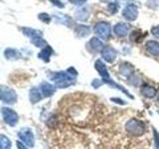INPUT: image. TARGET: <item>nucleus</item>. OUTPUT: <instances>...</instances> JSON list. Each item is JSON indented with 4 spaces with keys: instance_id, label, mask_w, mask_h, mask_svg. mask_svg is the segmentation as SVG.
<instances>
[{
    "instance_id": "nucleus-10",
    "label": "nucleus",
    "mask_w": 159,
    "mask_h": 149,
    "mask_svg": "<svg viewBox=\"0 0 159 149\" xmlns=\"http://www.w3.org/2000/svg\"><path fill=\"white\" fill-rule=\"evenodd\" d=\"M102 56L104 61H107V63H112L116 58V52L111 47H106L102 50Z\"/></svg>"
},
{
    "instance_id": "nucleus-14",
    "label": "nucleus",
    "mask_w": 159,
    "mask_h": 149,
    "mask_svg": "<svg viewBox=\"0 0 159 149\" xmlns=\"http://www.w3.org/2000/svg\"><path fill=\"white\" fill-rule=\"evenodd\" d=\"M43 94L41 93V89L37 88H32L29 93V99L32 103H37L43 98Z\"/></svg>"
},
{
    "instance_id": "nucleus-21",
    "label": "nucleus",
    "mask_w": 159,
    "mask_h": 149,
    "mask_svg": "<svg viewBox=\"0 0 159 149\" xmlns=\"http://www.w3.org/2000/svg\"><path fill=\"white\" fill-rule=\"evenodd\" d=\"M11 140L4 134H1V136H0V149H11Z\"/></svg>"
},
{
    "instance_id": "nucleus-16",
    "label": "nucleus",
    "mask_w": 159,
    "mask_h": 149,
    "mask_svg": "<svg viewBox=\"0 0 159 149\" xmlns=\"http://www.w3.org/2000/svg\"><path fill=\"white\" fill-rule=\"evenodd\" d=\"M147 51L154 55V56H159V43L155 41H149L146 43Z\"/></svg>"
},
{
    "instance_id": "nucleus-30",
    "label": "nucleus",
    "mask_w": 159,
    "mask_h": 149,
    "mask_svg": "<svg viewBox=\"0 0 159 149\" xmlns=\"http://www.w3.org/2000/svg\"><path fill=\"white\" fill-rule=\"evenodd\" d=\"M86 1L87 0H70V2L76 5H83L84 3H86Z\"/></svg>"
},
{
    "instance_id": "nucleus-24",
    "label": "nucleus",
    "mask_w": 159,
    "mask_h": 149,
    "mask_svg": "<svg viewBox=\"0 0 159 149\" xmlns=\"http://www.w3.org/2000/svg\"><path fill=\"white\" fill-rule=\"evenodd\" d=\"M153 130V136H154V142H155V149H159V132L155 128H152Z\"/></svg>"
},
{
    "instance_id": "nucleus-5",
    "label": "nucleus",
    "mask_w": 159,
    "mask_h": 149,
    "mask_svg": "<svg viewBox=\"0 0 159 149\" xmlns=\"http://www.w3.org/2000/svg\"><path fill=\"white\" fill-rule=\"evenodd\" d=\"M1 111H2L1 113H2L4 121L6 122L8 125L12 126V127L16 125L19 120V116H18L17 112L13 111L12 108H9V107H2Z\"/></svg>"
},
{
    "instance_id": "nucleus-12",
    "label": "nucleus",
    "mask_w": 159,
    "mask_h": 149,
    "mask_svg": "<svg viewBox=\"0 0 159 149\" xmlns=\"http://www.w3.org/2000/svg\"><path fill=\"white\" fill-rule=\"evenodd\" d=\"M129 29H130V26L128 24L125 23H118L116 24L113 28V31L116 33V36L118 37H124L126 36L127 33L129 32Z\"/></svg>"
},
{
    "instance_id": "nucleus-20",
    "label": "nucleus",
    "mask_w": 159,
    "mask_h": 149,
    "mask_svg": "<svg viewBox=\"0 0 159 149\" xmlns=\"http://www.w3.org/2000/svg\"><path fill=\"white\" fill-rule=\"evenodd\" d=\"M89 46L91 48H93V51L98 52V51H102L103 49V44L101 40H98V38H93L91 41H89Z\"/></svg>"
},
{
    "instance_id": "nucleus-4",
    "label": "nucleus",
    "mask_w": 159,
    "mask_h": 149,
    "mask_svg": "<svg viewBox=\"0 0 159 149\" xmlns=\"http://www.w3.org/2000/svg\"><path fill=\"white\" fill-rule=\"evenodd\" d=\"M18 137L20 141H22L28 147H34L35 137L33 131L29 127H23L18 131Z\"/></svg>"
},
{
    "instance_id": "nucleus-22",
    "label": "nucleus",
    "mask_w": 159,
    "mask_h": 149,
    "mask_svg": "<svg viewBox=\"0 0 159 149\" xmlns=\"http://www.w3.org/2000/svg\"><path fill=\"white\" fill-rule=\"evenodd\" d=\"M5 57H6L7 59L9 60H14V59H18L19 56H20V54L19 52L17 51L16 49H13V48H8L5 50Z\"/></svg>"
},
{
    "instance_id": "nucleus-6",
    "label": "nucleus",
    "mask_w": 159,
    "mask_h": 149,
    "mask_svg": "<svg viewBox=\"0 0 159 149\" xmlns=\"http://www.w3.org/2000/svg\"><path fill=\"white\" fill-rule=\"evenodd\" d=\"M94 32L102 40H108L111 34V25L107 22H98L94 26Z\"/></svg>"
},
{
    "instance_id": "nucleus-27",
    "label": "nucleus",
    "mask_w": 159,
    "mask_h": 149,
    "mask_svg": "<svg viewBox=\"0 0 159 149\" xmlns=\"http://www.w3.org/2000/svg\"><path fill=\"white\" fill-rule=\"evenodd\" d=\"M151 33L155 38L159 39V26H155L151 29Z\"/></svg>"
},
{
    "instance_id": "nucleus-32",
    "label": "nucleus",
    "mask_w": 159,
    "mask_h": 149,
    "mask_svg": "<svg viewBox=\"0 0 159 149\" xmlns=\"http://www.w3.org/2000/svg\"><path fill=\"white\" fill-rule=\"evenodd\" d=\"M50 1H51V2H53L54 4H56L57 6H59V7H63V6H64V5H63V4H62L61 2H60L59 0H50Z\"/></svg>"
},
{
    "instance_id": "nucleus-7",
    "label": "nucleus",
    "mask_w": 159,
    "mask_h": 149,
    "mask_svg": "<svg viewBox=\"0 0 159 149\" xmlns=\"http://www.w3.org/2000/svg\"><path fill=\"white\" fill-rule=\"evenodd\" d=\"M1 101L4 103H14L17 101V93L12 88L2 87L1 88Z\"/></svg>"
},
{
    "instance_id": "nucleus-19",
    "label": "nucleus",
    "mask_w": 159,
    "mask_h": 149,
    "mask_svg": "<svg viewBox=\"0 0 159 149\" xmlns=\"http://www.w3.org/2000/svg\"><path fill=\"white\" fill-rule=\"evenodd\" d=\"M91 33V29H89L86 25H79L76 27V34L79 37H86Z\"/></svg>"
},
{
    "instance_id": "nucleus-18",
    "label": "nucleus",
    "mask_w": 159,
    "mask_h": 149,
    "mask_svg": "<svg viewBox=\"0 0 159 149\" xmlns=\"http://www.w3.org/2000/svg\"><path fill=\"white\" fill-rule=\"evenodd\" d=\"M133 67L129 63H123L120 66V73L126 78H130V76L133 74Z\"/></svg>"
},
{
    "instance_id": "nucleus-9",
    "label": "nucleus",
    "mask_w": 159,
    "mask_h": 149,
    "mask_svg": "<svg viewBox=\"0 0 159 149\" xmlns=\"http://www.w3.org/2000/svg\"><path fill=\"white\" fill-rule=\"evenodd\" d=\"M94 68L98 72V74H101V77L102 78V82L106 83L108 79H111V77H109V74L107 71V68L106 65L103 64L102 61L101 60H97L96 63H94Z\"/></svg>"
},
{
    "instance_id": "nucleus-29",
    "label": "nucleus",
    "mask_w": 159,
    "mask_h": 149,
    "mask_svg": "<svg viewBox=\"0 0 159 149\" xmlns=\"http://www.w3.org/2000/svg\"><path fill=\"white\" fill-rule=\"evenodd\" d=\"M16 144H17V148H18V149H29L28 146H27V145H25V144H24L22 141H17Z\"/></svg>"
},
{
    "instance_id": "nucleus-15",
    "label": "nucleus",
    "mask_w": 159,
    "mask_h": 149,
    "mask_svg": "<svg viewBox=\"0 0 159 149\" xmlns=\"http://www.w3.org/2000/svg\"><path fill=\"white\" fill-rule=\"evenodd\" d=\"M141 93L147 98H152L156 96L157 91H156L155 88H153L151 86H148V84H144L141 88Z\"/></svg>"
},
{
    "instance_id": "nucleus-1",
    "label": "nucleus",
    "mask_w": 159,
    "mask_h": 149,
    "mask_svg": "<svg viewBox=\"0 0 159 149\" xmlns=\"http://www.w3.org/2000/svg\"><path fill=\"white\" fill-rule=\"evenodd\" d=\"M52 81L54 82L56 88H66L76 83V76L71 74L69 71L58 72L55 73L52 76Z\"/></svg>"
},
{
    "instance_id": "nucleus-17",
    "label": "nucleus",
    "mask_w": 159,
    "mask_h": 149,
    "mask_svg": "<svg viewBox=\"0 0 159 149\" xmlns=\"http://www.w3.org/2000/svg\"><path fill=\"white\" fill-rule=\"evenodd\" d=\"M52 54H53L52 48L50 46H46V47H44L41 50V52L39 53V58L42 59L43 61H45V62H49L50 57L52 56Z\"/></svg>"
},
{
    "instance_id": "nucleus-25",
    "label": "nucleus",
    "mask_w": 159,
    "mask_h": 149,
    "mask_svg": "<svg viewBox=\"0 0 159 149\" xmlns=\"http://www.w3.org/2000/svg\"><path fill=\"white\" fill-rule=\"evenodd\" d=\"M39 19L45 23H49L50 20H51V17H50V15L46 13H41V14H39Z\"/></svg>"
},
{
    "instance_id": "nucleus-13",
    "label": "nucleus",
    "mask_w": 159,
    "mask_h": 149,
    "mask_svg": "<svg viewBox=\"0 0 159 149\" xmlns=\"http://www.w3.org/2000/svg\"><path fill=\"white\" fill-rule=\"evenodd\" d=\"M40 89H41V93L44 97H52L55 93V92H56V87L53 86V84H51L45 82V83L41 84Z\"/></svg>"
},
{
    "instance_id": "nucleus-8",
    "label": "nucleus",
    "mask_w": 159,
    "mask_h": 149,
    "mask_svg": "<svg viewBox=\"0 0 159 149\" xmlns=\"http://www.w3.org/2000/svg\"><path fill=\"white\" fill-rule=\"evenodd\" d=\"M122 15L126 20H128V21H134L138 16L137 7L132 3L126 5V7L124 8L122 11Z\"/></svg>"
},
{
    "instance_id": "nucleus-31",
    "label": "nucleus",
    "mask_w": 159,
    "mask_h": 149,
    "mask_svg": "<svg viewBox=\"0 0 159 149\" xmlns=\"http://www.w3.org/2000/svg\"><path fill=\"white\" fill-rule=\"evenodd\" d=\"M111 101L113 102H116L118 104H125V102H124L120 98H111Z\"/></svg>"
},
{
    "instance_id": "nucleus-11",
    "label": "nucleus",
    "mask_w": 159,
    "mask_h": 149,
    "mask_svg": "<svg viewBox=\"0 0 159 149\" xmlns=\"http://www.w3.org/2000/svg\"><path fill=\"white\" fill-rule=\"evenodd\" d=\"M89 14H91V10L89 7H81L78 8L75 12V18H76L78 21H86L89 19Z\"/></svg>"
},
{
    "instance_id": "nucleus-26",
    "label": "nucleus",
    "mask_w": 159,
    "mask_h": 149,
    "mask_svg": "<svg viewBox=\"0 0 159 149\" xmlns=\"http://www.w3.org/2000/svg\"><path fill=\"white\" fill-rule=\"evenodd\" d=\"M108 10L109 12H111L112 14H114L116 11H117V5L116 3H111L108 5Z\"/></svg>"
},
{
    "instance_id": "nucleus-23",
    "label": "nucleus",
    "mask_w": 159,
    "mask_h": 149,
    "mask_svg": "<svg viewBox=\"0 0 159 149\" xmlns=\"http://www.w3.org/2000/svg\"><path fill=\"white\" fill-rule=\"evenodd\" d=\"M55 19L57 20L59 23L61 24H66L68 25V23L70 22V19L67 15H64V14H61V13H56L55 14Z\"/></svg>"
},
{
    "instance_id": "nucleus-28",
    "label": "nucleus",
    "mask_w": 159,
    "mask_h": 149,
    "mask_svg": "<svg viewBox=\"0 0 159 149\" xmlns=\"http://www.w3.org/2000/svg\"><path fill=\"white\" fill-rule=\"evenodd\" d=\"M102 81H99V79H93V81L92 86H93L94 88H99V87L102 86Z\"/></svg>"
},
{
    "instance_id": "nucleus-3",
    "label": "nucleus",
    "mask_w": 159,
    "mask_h": 149,
    "mask_svg": "<svg viewBox=\"0 0 159 149\" xmlns=\"http://www.w3.org/2000/svg\"><path fill=\"white\" fill-rule=\"evenodd\" d=\"M23 33L25 35H27V36L31 39V42L36 47H38V48L46 47V42H45V40L43 39L41 33L37 31V30H34L31 28H24Z\"/></svg>"
},
{
    "instance_id": "nucleus-2",
    "label": "nucleus",
    "mask_w": 159,
    "mask_h": 149,
    "mask_svg": "<svg viewBox=\"0 0 159 149\" xmlns=\"http://www.w3.org/2000/svg\"><path fill=\"white\" fill-rule=\"evenodd\" d=\"M125 130L133 136H141L145 132V124L136 118H131L125 123Z\"/></svg>"
}]
</instances>
